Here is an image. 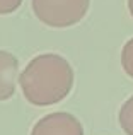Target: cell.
Returning a JSON list of instances; mask_svg holds the SVG:
<instances>
[{
	"mask_svg": "<svg viewBox=\"0 0 133 135\" xmlns=\"http://www.w3.org/2000/svg\"><path fill=\"white\" fill-rule=\"evenodd\" d=\"M22 94L34 106H53L63 101L73 87V69L57 53L38 55L19 75Z\"/></svg>",
	"mask_w": 133,
	"mask_h": 135,
	"instance_id": "cell-1",
	"label": "cell"
},
{
	"mask_svg": "<svg viewBox=\"0 0 133 135\" xmlns=\"http://www.w3.org/2000/svg\"><path fill=\"white\" fill-rule=\"evenodd\" d=\"M90 0H33V10L50 27H70L85 17Z\"/></svg>",
	"mask_w": 133,
	"mask_h": 135,
	"instance_id": "cell-2",
	"label": "cell"
},
{
	"mask_svg": "<svg viewBox=\"0 0 133 135\" xmlns=\"http://www.w3.org/2000/svg\"><path fill=\"white\" fill-rule=\"evenodd\" d=\"M31 135H84V128L73 115L57 111L34 123Z\"/></svg>",
	"mask_w": 133,
	"mask_h": 135,
	"instance_id": "cell-3",
	"label": "cell"
},
{
	"mask_svg": "<svg viewBox=\"0 0 133 135\" xmlns=\"http://www.w3.org/2000/svg\"><path fill=\"white\" fill-rule=\"evenodd\" d=\"M19 82V60L16 55L0 50V101H7L16 94Z\"/></svg>",
	"mask_w": 133,
	"mask_h": 135,
	"instance_id": "cell-4",
	"label": "cell"
},
{
	"mask_svg": "<svg viewBox=\"0 0 133 135\" xmlns=\"http://www.w3.org/2000/svg\"><path fill=\"white\" fill-rule=\"evenodd\" d=\"M120 125L126 135H133V96L125 101L120 109Z\"/></svg>",
	"mask_w": 133,
	"mask_h": 135,
	"instance_id": "cell-5",
	"label": "cell"
},
{
	"mask_svg": "<svg viewBox=\"0 0 133 135\" xmlns=\"http://www.w3.org/2000/svg\"><path fill=\"white\" fill-rule=\"evenodd\" d=\"M121 67L126 72V75H130L133 79V38L128 40L123 46V51H121Z\"/></svg>",
	"mask_w": 133,
	"mask_h": 135,
	"instance_id": "cell-6",
	"label": "cell"
},
{
	"mask_svg": "<svg viewBox=\"0 0 133 135\" xmlns=\"http://www.w3.org/2000/svg\"><path fill=\"white\" fill-rule=\"evenodd\" d=\"M22 0H0V16L12 14L21 7Z\"/></svg>",
	"mask_w": 133,
	"mask_h": 135,
	"instance_id": "cell-7",
	"label": "cell"
},
{
	"mask_svg": "<svg viewBox=\"0 0 133 135\" xmlns=\"http://www.w3.org/2000/svg\"><path fill=\"white\" fill-rule=\"evenodd\" d=\"M128 10H130V14L133 17V0H128Z\"/></svg>",
	"mask_w": 133,
	"mask_h": 135,
	"instance_id": "cell-8",
	"label": "cell"
}]
</instances>
